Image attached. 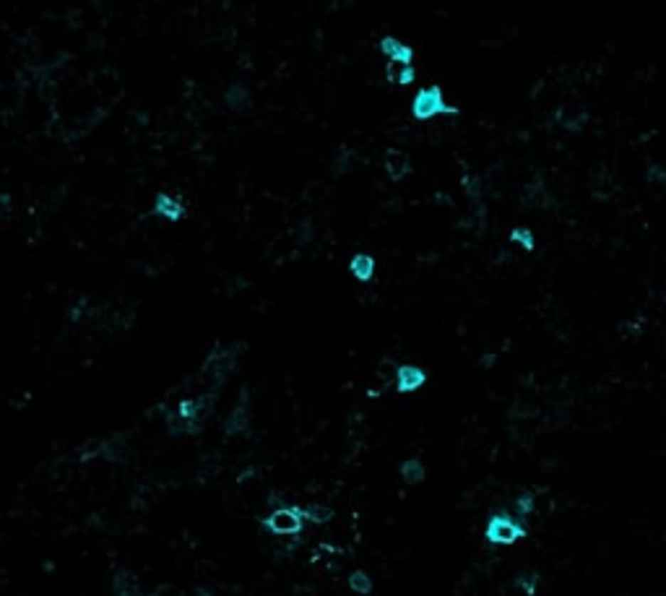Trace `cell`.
Here are the masks:
<instances>
[{"label": "cell", "instance_id": "5b68a950", "mask_svg": "<svg viewBox=\"0 0 666 596\" xmlns=\"http://www.w3.org/2000/svg\"><path fill=\"white\" fill-rule=\"evenodd\" d=\"M378 50L383 55V61L388 63H401V66H414V47L403 39L393 37V34H386V37L378 42Z\"/></svg>", "mask_w": 666, "mask_h": 596}, {"label": "cell", "instance_id": "52a82bcc", "mask_svg": "<svg viewBox=\"0 0 666 596\" xmlns=\"http://www.w3.org/2000/svg\"><path fill=\"white\" fill-rule=\"evenodd\" d=\"M224 107H227L229 113H235V115L248 113L250 107H253V94H250L248 86H245V83H240V81L229 83L227 89H224Z\"/></svg>", "mask_w": 666, "mask_h": 596}, {"label": "cell", "instance_id": "8992f818", "mask_svg": "<svg viewBox=\"0 0 666 596\" xmlns=\"http://www.w3.org/2000/svg\"><path fill=\"white\" fill-rule=\"evenodd\" d=\"M393 383H396V391L398 393H416L424 383H427V370L419 367V365H411V362L398 365L396 372H393Z\"/></svg>", "mask_w": 666, "mask_h": 596}, {"label": "cell", "instance_id": "ac0fdd59", "mask_svg": "<svg viewBox=\"0 0 666 596\" xmlns=\"http://www.w3.org/2000/svg\"><path fill=\"white\" fill-rule=\"evenodd\" d=\"M648 180L666 185V169H664V167H659V164H656V167L651 164V169H648Z\"/></svg>", "mask_w": 666, "mask_h": 596}, {"label": "cell", "instance_id": "7a4b0ae2", "mask_svg": "<svg viewBox=\"0 0 666 596\" xmlns=\"http://www.w3.org/2000/svg\"><path fill=\"white\" fill-rule=\"evenodd\" d=\"M529 534L526 526L521 523V518H515L510 513H495L490 516L485 528V539L495 547H510V544L521 542L523 536Z\"/></svg>", "mask_w": 666, "mask_h": 596}, {"label": "cell", "instance_id": "6da1fadb", "mask_svg": "<svg viewBox=\"0 0 666 596\" xmlns=\"http://www.w3.org/2000/svg\"><path fill=\"white\" fill-rule=\"evenodd\" d=\"M409 110L416 122H427V120H435V117H448V115L455 117V115H458V107L448 102L445 91H443L440 83L422 86V89L411 97Z\"/></svg>", "mask_w": 666, "mask_h": 596}, {"label": "cell", "instance_id": "2e32d148", "mask_svg": "<svg viewBox=\"0 0 666 596\" xmlns=\"http://www.w3.org/2000/svg\"><path fill=\"white\" fill-rule=\"evenodd\" d=\"M515 586L523 591L526 596H534L539 591V583H541V578H539L536 570H521V573L515 575Z\"/></svg>", "mask_w": 666, "mask_h": 596}, {"label": "cell", "instance_id": "5bb4252c", "mask_svg": "<svg viewBox=\"0 0 666 596\" xmlns=\"http://www.w3.org/2000/svg\"><path fill=\"white\" fill-rule=\"evenodd\" d=\"M534 508H536V495L531 490H523L518 492L513 498V513L515 518H526V516L534 513Z\"/></svg>", "mask_w": 666, "mask_h": 596}, {"label": "cell", "instance_id": "30bf717a", "mask_svg": "<svg viewBox=\"0 0 666 596\" xmlns=\"http://www.w3.org/2000/svg\"><path fill=\"white\" fill-rule=\"evenodd\" d=\"M398 476H401L403 484L416 487V484H422L424 479H427V466H424L422 459H406L401 466H398Z\"/></svg>", "mask_w": 666, "mask_h": 596}, {"label": "cell", "instance_id": "277c9868", "mask_svg": "<svg viewBox=\"0 0 666 596\" xmlns=\"http://www.w3.org/2000/svg\"><path fill=\"white\" fill-rule=\"evenodd\" d=\"M263 526L276 536H297L302 531L305 518L302 508L295 506H276L271 513L263 518Z\"/></svg>", "mask_w": 666, "mask_h": 596}, {"label": "cell", "instance_id": "ba28073f", "mask_svg": "<svg viewBox=\"0 0 666 596\" xmlns=\"http://www.w3.org/2000/svg\"><path fill=\"white\" fill-rule=\"evenodd\" d=\"M248 430H250V404H248V396L243 393V399L235 404L227 424H224V432H227L229 438H237V435H245Z\"/></svg>", "mask_w": 666, "mask_h": 596}, {"label": "cell", "instance_id": "9c48e42d", "mask_svg": "<svg viewBox=\"0 0 666 596\" xmlns=\"http://www.w3.org/2000/svg\"><path fill=\"white\" fill-rule=\"evenodd\" d=\"M375 271H378V261L370 253H354L352 261H349V273L362 284L375 279Z\"/></svg>", "mask_w": 666, "mask_h": 596}, {"label": "cell", "instance_id": "8fae6325", "mask_svg": "<svg viewBox=\"0 0 666 596\" xmlns=\"http://www.w3.org/2000/svg\"><path fill=\"white\" fill-rule=\"evenodd\" d=\"M107 446H110V440L107 438H86L81 443V448H78V461L89 464V461L105 459Z\"/></svg>", "mask_w": 666, "mask_h": 596}, {"label": "cell", "instance_id": "7c38bea8", "mask_svg": "<svg viewBox=\"0 0 666 596\" xmlns=\"http://www.w3.org/2000/svg\"><path fill=\"white\" fill-rule=\"evenodd\" d=\"M416 78L414 66H401V63H388L386 66V81H391L393 86H409Z\"/></svg>", "mask_w": 666, "mask_h": 596}, {"label": "cell", "instance_id": "9a60e30c", "mask_svg": "<svg viewBox=\"0 0 666 596\" xmlns=\"http://www.w3.org/2000/svg\"><path fill=\"white\" fill-rule=\"evenodd\" d=\"M510 242L518 245L521 250H526V253L536 250V234L531 232L529 226H513V229H510Z\"/></svg>", "mask_w": 666, "mask_h": 596}, {"label": "cell", "instance_id": "3957f363", "mask_svg": "<svg viewBox=\"0 0 666 596\" xmlns=\"http://www.w3.org/2000/svg\"><path fill=\"white\" fill-rule=\"evenodd\" d=\"M152 216L166 224H180L188 216V201L172 190H157L152 198Z\"/></svg>", "mask_w": 666, "mask_h": 596}, {"label": "cell", "instance_id": "4fadbf2b", "mask_svg": "<svg viewBox=\"0 0 666 596\" xmlns=\"http://www.w3.org/2000/svg\"><path fill=\"white\" fill-rule=\"evenodd\" d=\"M333 508L326 506V503H310V506L302 508V518L307 523H315V526H326V523L333 521Z\"/></svg>", "mask_w": 666, "mask_h": 596}, {"label": "cell", "instance_id": "e0dca14e", "mask_svg": "<svg viewBox=\"0 0 666 596\" xmlns=\"http://www.w3.org/2000/svg\"><path fill=\"white\" fill-rule=\"evenodd\" d=\"M349 589L354 591V594H359V596H367V594H372V578H370V573H364V570H354V573H349Z\"/></svg>", "mask_w": 666, "mask_h": 596}]
</instances>
